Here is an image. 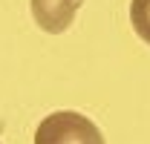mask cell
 Masks as SVG:
<instances>
[{
	"label": "cell",
	"instance_id": "cell-1",
	"mask_svg": "<svg viewBox=\"0 0 150 144\" xmlns=\"http://www.w3.org/2000/svg\"><path fill=\"white\" fill-rule=\"evenodd\" d=\"M35 144H104V136L87 115L61 109L38 124Z\"/></svg>",
	"mask_w": 150,
	"mask_h": 144
},
{
	"label": "cell",
	"instance_id": "cell-3",
	"mask_svg": "<svg viewBox=\"0 0 150 144\" xmlns=\"http://www.w3.org/2000/svg\"><path fill=\"white\" fill-rule=\"evenodd\" d=\"M130 23L136 35L150 43V0H133L130 3Z\"/></svg>",
	"mask_w": 150,
	"mask_h": 144
},
{
	"label": "cell",
	"instance_id": "cell-2",
	"mask_svg": "<svg viewBox=\"0 0 150 144\" xmlns=\"http://www.w3.org/2000/svg\"><path fill=\"white\" fill-rule=\"evenodd\" d=\"M78 6L81 0H32V18L43 32L61 35L72 26Z\"/></svg>",
	"mask_w": 150,
	"mask_h": 144
}]
</instances>
